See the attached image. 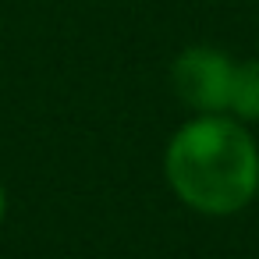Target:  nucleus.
Masks as SVG:
<instances>
[{
	"label": "nucleus",
	"mask_w": 259,
	"mask_h": 259,
	"mask_svg": "<svg viewBox=\"0 0 259 259\" xmlns=\"http://www.w3.org/2000/svg\"><path fill=\"white\" fill-rule=\"evenodd\" d=\"M163 181L199 217H234L259 199V142L227 114H192L163 146Z\"/></svg>",
	"instance_id": "1"
},
{
	"label": "nucleus",
	"mask_w": 259,
	"mask_h": 259,
	"mask_svg": "<svg viewBox=\"0 0 259 259\" xmlns=\"http://www.w3.org/2000/svg\"><path fill=\"white\" fill-rule=\"evenodd\" d=\"M238 61L209 43L185 47L170 64V85L192 114H227Z\"/></svg>",
	"instance_id": "2"
},
{
	"label": "nucleus",
	"mask_w": 259,
	"mask_h": 259,
	"mask_svg": "<svg viewBox=\"0 0 259 259\" xmlns=\"http://www.w3.org/2000/svg\"><path fill=\"white\" fill-rule=\"evenodd\" d=\"M227 117H234V121H241V124H248V128L259 124V57L238 61Z\"/></svg>",
	"instance_id": "3"
},
{
	"label": "nucleus",
	"mask_w": 259,
	"mask_h": 259,
	"mask_svg": "<svg viewBox=\"0 0 259 259\" xmlns=\"http://www.w3.org/2000/svg\"><path fill=\"white\" fill-rule=\"evenodd\" d=\"M4 220H8V188L0 185V227H4Z\"/></svg>",
	"instance_id": "4"
},
{
	"label": "nucleus",
	"mask_w": 259,
	"mask_h": 259,
	"mask_svg": "<svg viewBox=\"0 0 259 259\" xmlns=\"http://www.w3.org/2000/svg\"><path fill=\"white\" fill-rule=\"evenodd\" d=\"M255 4H259V0H255Z\"/></svg>",
	"instance_id": "5"
}]
</instances>
